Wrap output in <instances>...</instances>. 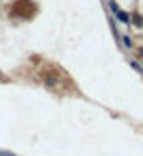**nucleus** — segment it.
Instances as JSON below:
<instances>
[{"label": "nucleus", "instance_id": "obj_2", "mask_svg": "<svg viewBox=\"0 0 143 156\" xmlns=\"http://www.w3.org/2000/svg\"><path fill=\"white\" fill-rule=\"evenodd\" d=\"M121 39H124V44H126V46H132V41H130V37H128V35H124Z\"/></svg>", "mask_w": 143, "mask_h": 156}, {"label": "nucleus", "instance_id": "obj_1", "mask_svg": "<svg viewBox=\"0 0 143 156\" xmlns=\"http://www.w3.org/2000/svg\"><path fill=\"white\" fill-rule=\"evenodd\" d=\"M132 24H134V26H143V22H141V17H137V15L132 17Z\"/></svg>", "mask_w": 143, "mask_h": 156}, {"label": "nucleus", "instance_id": "obj_3", "mask_svg": "<svg viewBox=\"0 0 143 156\" xmlns=\"http://www.w3.org/2000/svg\"><path fill=\"white\" fill-rule=\"evenodd\" d=\"M0 156H15V154H11V152H5V150H0Z\"/></svg>", "mask_w": 143, "mask_h": 156}]
</instances>
